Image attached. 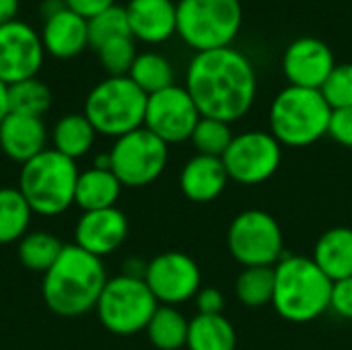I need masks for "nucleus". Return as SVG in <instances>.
Instances as JSON below:
<instances>
[{"label":"nucleus","mask_w":352,"mask_h":350,"mask_svg":"<svg viewBox=\"0 0 352 350\" xmlns=\"http://www.w3.org/2000/svg\"><path fill=\"white\" fill-rule=\"evenodd\" d=\"M320 91L332 109L352 107V64H336Z\"/></svg>","instance_id":"obj_34"},{"label":"nucleus","mask_w":352,"mask_h":350,"mask_svg":"<svg viewBox=\"0 0 352 350\" xmlns=\"http://www.w3.org/2000/svg\"><path fill=\"white\" fill-rule=\"evenodd\" d=\"M107 283L103 260L74 243L64 245L56 264L43 274L41 297L60 318H80L95 309Z\"/></svg>","instance_id":"obj_2"},{"label":"nucleus","mask_w":352,"mask_h":350,"mask_svg":"<svg viewBox=\"0 0 352 350\" xmlns=\"http://www.w3.org/2000/svg\"><path fill=\"white\" fill-rule=\"evenodd\" d=\"M227 248L243 268H274L285 258L283 229L270 212L250 208L231 221L227 231Z\"/></svg>","instance_id":"obj_9"},{"label":"nucleus","mask_w":352,"mask_h":350,"mask_svg":"<svg viewBox=\"0 0 352 350\" xmlns=\"http://www.w3.org/2000/svg\"><path fill=\"white\" fill-rule=\"evenodd\" d=\"M76 161L45 149L31 161L23 163L19 173V192L33 215L58 217L74 204L78 182Z\"/></svg>","instance_id":"obj_4"},{"label":"nucleus","mask_w":352,"mask_h":350,"mask_svg":"<svg viewBox=\"0 0 352 350\" xmlns=\"http://www.w3.org/2000/svg\"><path fill=\"white\" fill-rule=\"evenodd\" d=\"M64 243L50 231H29L16 245V256L23 268L45 274L60 258Z\"/></svg>","instance_id":"obj_26"},{"label":"nucleus","mask_w":352,"mask_h":350,"mask_svg":"<svg viewBox=\"0 0 352 350\" xmlns=\"http://www.w3.org/2000/svg\"><path fill=\"white\" fill-rule=\"evenodd\" d=\"M243 21L239 0H179L177 35L198 52L231 47Z\"/></svg>","instance_id":"obj_7"},{"label":"nucleus","mask_w":352,"mask_h":350,"mask_svg":"<svg viewBox=\"0 0 352 350\" xmlns=\"http://www.w3.org/2000/svg\"><path fill=\"white\" fill-rule=\"evenodd\" d=\"M101 66L109 76H128L138 52L134 45V37H120L111 39L97 50Z\"/></svg>","instance_id":"obj_33"},{"label":"nucleus","mask_w":352,"mask_h":350,"mask_svg":"<svg viewBox=\"0 0 352 350\" xmlns=\"http://www.w3.org/2000/svg\"><path fill=\"white\" fill-rule=\"evenodd\" d=\"M43 56L41 37L27 23L10 21L0 25V80L6 87L37 76Z\"/></svg>","instance_id":"obj_14"},{"label":"nucleus","mask_w":352,"mask_h":350,"mask_svg":"<svg viewBox=\"0 0 352 350\" xmlns=\"http://www.w3.org/2000/svg\"><path fill=\"white\" fill-rule=\"evenodd\" d=\"M200 111L186 91V87L171 85L159 93L148 95L144 128L161 138L165 144H179L192 138Z\"/></svg>","instance_id":"obj_12"},{"label":"nucleus","mask_w":352,"mask_h":350,"mask_svg":"<svg viewBox=\"0 0 352 350\" xmlns=\"http://www.w3.org/2000/svg\"><path fill=\"white\" fill-rule=\"evenodd\" d=\"M122 188L124 186L120 184V179L113 175L111 169L89 167V169L78 173L74 204L82 212L113 208L120 194H122Z\"/></svg>","instance_id":"obj_22"},{"label":"nucleus","mask_w":352,"mask_h":350,"mask_svg":"<svg viewBox=\"0 0 352 350\" xmlns=\"http://www.w3.org/2000/svg\"><path fill=\"white\" fill-rule=\"evenodd\" d=\"M334 66L336 60L330 45L318 37L295 39L293 43H289L283 56V72L291 87L320 91Z\"/></svg>","instance_id":"obj_15"},{"label":"nucleus","mask_w":352,"mask_h":350,"mask_svg":"<svg viewBox=\"0 0 352 350\" xmlns=\"http://www.w3.org/2000/svg\"><path fill=\"white\" fill-rule=\"evenodd\" d=\"M330 309H334L344 320H352V276L334 283Z\"/></svg>","instance_id":"obj_36"},{"label":"nucleus","mask_w":352,"mask_h":350,"mask_svg":"<svg viewBox=\"0 0 352 350\" xmlns=\"http://www.w3.org/2000/svg\"><path fill=\"white\" fill-rule=\"evenodd\" d=\"M235 295L245 307H264L272 303L274 268L270 266L243 268L235 281Z\"/></svg>","instance_id":"obj_30"},{"label":"nucleus","mask_w":352,"mask_h":350,"mask_svg":"<svg viewBox=\"0 0 352 350\" xmlns=\"http://www.w3.org/2000/svg\"><path fill=\"white\" fill-rule=\"evenodd\" d=\"M311 260L332 283L352 276L351 227H334L322 233V237L316 241Z\"/></svg>","instance_id":"obj_21"},{"label":"nucleus","mask_w":352,"mask_h":350,"mask_svg":"<svg viewBox=\"0 0 352 350\" xmlns=\"http://www.w3.org/2000/svg\"><path fill=\"white\" fill-rule=\"evenodd\" d=\"M128 76L146 95L159 93V91L175 85L173 83V78H175L173 66L159 52H142V54H138L132 68H130V72H128Z\"/></svg>","instance_id":"obj_28"},{"label":"nucleus","mask_w":352,"mask_h":350,"mask_svg":"<svg viewBox=\"0 0 352 350\" xmlns=\"http://www.w3.org/2000/svg\"><path fill=\"white\" fill-rule=\"evenodd\" d=\"M186 347L188 350H235L237 332L223 314L221 316L198 314L194 320H190Z\"/></svg>","instance_id":"obj_24"},{"label":"nucleus","mask_w":352,"mask_h":350,"mask_svg":"<svg viewBox=\"0 0 352 350\" xmlns=\"http://www.w3.org/2000/svg\"><path fill=\"white\" fill-rule=\"evenodd\" d=\"M66 8H70L72 12H76L82 19H93L99 12L107 10L109 6L116 4V0H64Z\"/></svg>","instance_id":"obj_38"},{"label":"nucleus","mask_w":352,"mask_h":350,"mask_svg":"<svg viewBox=\"0 0 352 350\" xmlns=\"http://www.w3.org/2000/svg\"><path fill=\"white\" fill-rule=\"evenodd\" d=\"M221 159L229 179L241 186H260L278 171L283 144L270 132L250 130L233 136Z\"/></svg>","instance_id":"obj_11"},{"label":"nucleus","mask_w":352,"mask_h":350,"mask_svg":"<svg viewBox=\"0 0 352 350\" xmlns=\"http://www.w3.org/2000/svg\"><path fill=\"white\" fill-rule=\"evenodd\" d=\"M87 25H89V47H93L95 52L111 39L132 37L126 17V6L113 4L107 10L99 12L97 17L89 19Z\"/></svg>","instance_id":"obj_31"},{"label":"nucleus","mask_w":352,"mask_h":350,"mask_svg":"<svg viewBox=\"0 0 352 350\" xmlns=\"http://www.w3.org/2000/svg\"><path fill=\"white\" fill-rule=\"evenodd\" d=\"M332 107L318 89L285 87L272 101L270 134L291 149H301L328 136Z\"/></svg>","instance_id":"obj_5"},{"label":"nucleus","mask_w":352,"mask_h":350,"mask_svg":"<svg viewBox=\"0 0 352 350\" xmlns=\"http://www.w3.org/2000/svg\"><path fill=\"white\" fill-rule=\"evenodd\" d=\"M33 210L19 188H0V245L19 243L31 225Z\"/></svg>","instance_id":"obj_27"},{"label":"nucleus","mask_w":352,"mask_h":350,"mask_svg":"<svg viewBox=\"0 0 352 350\" xmlns=\"http://www.w3.org/2000/svg\"><path fill=\"white\" fill-rule=\"evenodd\" d=\"M39 37L50 56L58 60H70L89 47V25L87 19L64 6L43 19Z\"/></svg>","instance_id":"obj_18"},{"label":"nucleus","mask_w":352,"mask_h":350,"mask_svg":"<svg viewBox=\"0 0 352 350\" xmlns=\"http://www.w3.org/2000/svg\"><path fill=\"white\" fill-rule=\"evenodd\" d=\"M107 153L111 163L109 169L124 188L151 186L165 171L169 161V144L144 126L116 138Z\"/></svg>","instance_id":"obj_10"},{"label":"nucleus","mask_w":352,"mask_h":350,"mask_svg":"<svg viewBox=\"0 0 352 350\" xmlns=\"http://www.w3.org/2000/svg\"><path fill=\"white\" fill-rule=\"evenodd\" d=\"M328 136L336 140L340 146L352 149V107L344 109H332Z\"/></svg>","instance_id":"obj_35"},{"label":"nucleus","mask_w":352,"mask_h":350,"mask_svg":"<svg viewBox=\"0 0 352 350\" xmlns=\"http://www.w3.org/2000/svg\"><path fill=\"white\" fill-rule=\"evenodd\" d=\"M146 266L148 262L132 256L128 260H124V266H122V274L124 276H130V278H142L144 281V274H146Z\"/></svg>","instance_id":"obj_39"},{"label":"nucleus","mask_w":352,"mask_h":350,"mask_svg":"<svg viewBox=\"0 0 352 350\" xmlns=\"http://www.w3.org/2000/svg\"><path fill=\"white\" fill-rule=\"evenodd\" d=\"M126 17L134 39L163 43L177 31V4L173 0H130Z\"/></svg>","instance_id":"obj_17"},{"label":"nucleus","mask_w":352,"mask_h":350,"mask_svg":"<svg viewBox=\"0 0 352 350\" xmlns=\"http://www.w3.org/2000/svg\"><path fill=\"white\" fill-rule=\"evenodd\" d=\"M52 107V91L37 76L8 85V113L43 118Z\"/></svg>","instance_id":"obj_29"},{"label":"nucleus","mask_w":352,"mask_h":350,"mask_svg":"<svg viewBox=\"0 0 352 350\" xmlns=\"http://www.w3.org/2000/svg\"><path fill=\"white\" fill-rule=\"evenodd\" d=\"M334 283L311 258L285 256L274 266L272 305L291 324H309L330 309Z\"/></svg>","instance_id":"obj_3"},{"label":"nucleus","mask_w":352,"mask_h":350,"mask_svg":"<svg viewBox=\"0 0 352 350\" xmlns=\"http://www.w3.org/2000/svg\"><path fill=\"white\" fill-rule=\"evenodd\" d=\"M144 283L159 305L177 307L198 295L202 289V272L194 258L173 250L163 252L148 262Z\"/></svg>","instance_id":"obj_13"},{"label":"nucleus","mask_w":352,"mask_h":350,"mask_svg":"<svg viewBox=\"0 0 352 350\" xmlns=\"http://www.w3.org/2000/svg\"><path fill=\"white\" fill-rule=\"evenodd\" d=\"M95 138L97 130L93 128L85 113H68L60 118L52 130V149L76 161L93 149Z\"/></svg>","instance_id":"obj_23"},{"label":"nucleus","mask_w":352,"mask_h":350,"mask_svg":"<svg viewBox=\"0 0 352 350\" xmlns=\"http://www.w3.org/2000/svg\"><path fill=\"white\" fill-rule=\"evenodd\" d=\"M16 12H19V0H0V25L16 21Z\"/></svg>","instance_id":"obj_40"},{"label":"nucleus","mask_w":352,"mask_h":350,"mask_svg":"<svg viewBox=\"0 0 352 350\" xmlns=\"http://www.w3.org/2000/svg\"><path fill=\"white\" fill-rule=\"evenodd\" d=\"M190 140H192L194 149L198 151V155L221 159L233 140V132L227 122L212 120V118H200Z\"/></svg>","instance_id":"obj_32"},{"label":"nucleus","mask_w":352,"mask_h":350,"mask_svg":"<svg viewBox=\"0 0 352 350\" xmlns=\"http://www.w3.org/2000/svg\"><path fill=\"white\" fill-rule=\"evenodd\" d=\"M159 303L142 278L124 274L107 278L95 305L101 326L113 336H134L144 332Z\"/></svg>","instance_id":"obj_8"},{"label":"nucleus","mask_w":352,"mask_h":350,"mask_svg":"<svg viewBox=\"0 0 352 350\" xmlns=\"http://www.w3.org/2000/svg\"><path fill=\"white\" fill-rule=\"evenodd\" d=\"M186 91L202 118L231 124L254 107L258 95L256 68L235 47L198 52L188 66Z\"/></svg>","instance_id":"obj_1"},{"label":"nucleus","mask_w":352,"mask_h":350,"mask_svg":"<svg viewBox=\"0 0 352 350\" xmlns=\"http://www.w3.org/2000/svg\"><path fill=\"white\" fill-rule=\"evenodd\" d=\"M227 184L229 175L223 165V159L219 157L196 155L184 165L179 173L182 194L196 204H208L217 200L225 192Z\"/></svg>","instance_id":"obj_20"},{"label":"nucleus","mask_w":352,"mask_h":350,"mask_svg":"<svg viewBox=\"0 0 352 350\" xmlns=\"http://www.w3.org/2000/svg\"><path fill=\"white\" fill-rule=\"evenodd\" d=\"M194 299H196L198 314H202V316H221L223 309H225V297H223V293L217 291V289H212V287L200 289Z\"/></svg>","instance_id":"obj_37"},{"label":"nucleus","mask_w":352,"mask_h":350,"mask_svg":"<svg viewBox=\"0 0 352 350\" xmlns=\"http://www.w3.org/2000/svg\"><path fill=\"white\" fill-rule=\"evenodd\" d=\"M146 99L130 76H107L89 91L82 113L97 134L116 140L144 126Z\"/></svg>","instance_id":"obj_6"},{"label":"nucleus","mask_w":352,"mask_h":350,"mask_svg":"<svg viewBox=\"0 0 352 350\" xmlns=\"http://www.w3.org/2000/svg\"><path fill=\"white\" fill-rule=\"evenodd\" d=\"M8 116V87L0 80V122Z\"/></svg>","instance_id":"obj_41"},{"label":"nucleus","mask_w":352,"mask_h":350,"mask_svg":"<svg viewBox=\"0 0 352 350\" xmlns=\"http://www.w3.org/2000/svg\"><path fill=\"white\" fill-rule=\"evenodd\" d=\"M188 328L190 322L177 307L159 305L144 332L157 350H182L188 342Z\"/></svg>","instance_id":"obj_25"},{"label":"nucleus","mask_w":352,"mask_h":350,"mask_svg":"<svg viewBox=\"0 0 352 350\" xmlns=\"http://www.w3.org/2000/svg\"><path fill=\"white\" fill-rule=\"evenodd\" d=\"M128 233V217L118 206L91 210L82 212L74 225V245L103 260L124 245Z\"/></svg>","instance_id":"obj_16"},{"label":"nucleus","mask_w":352,"mask_h":350,"mask_svg":"<svg viewBox=\"0 0 352 350\" xmlns=\"http://www.w3.org/2000/svg\"><path fill=\"white\" fill-rule=\"evenodd\" d=\"M47 130L43 118H31L21 113H8L0 122V149L2 153L16 161L27 163L47 146Z\"/></svg>","instance_id":"obj_19"}]
</instances>
